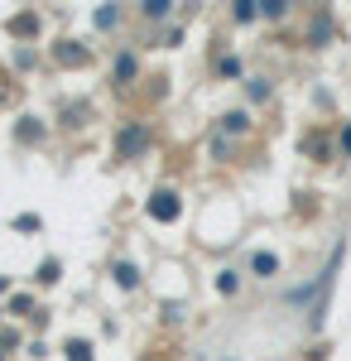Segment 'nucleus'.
<instances>
[{
	"label": "nucleus",
	"instance_id": "1",
	"mask_svg": "<svg viewBox=\"0 0 351 361\" xmlns=\"http://www.w3.org/2000/svg\"><path fill=\"white\" fill-rule=\"evenodd\" d=\"M178 212H183V202H178V193H173V188L149 193V217H154V222H173Z\"/></svg>",
	"mask_w": 351,
	"mask_h": 361
},
{
	"label": "nucleus",
	"instance_id": "2",
	"mask_svg": "<svg viewBox=\"0 0 351 361\" xmlns=\"http://www.w3.org/2000/svg\"><path fill=\"white\" fill-rule=\"evenodd\" d=\"M144 145H149V130H144V126H125V130H121V140H116L121 159H135Z\"/></svg>",
	"mask_w": 351,
	"mask_h": 361
},
{
	"label": "nucleus",
	"instance_id": "3",
	"mask_svg": "<svg viewBox=\"0 0 351 361\" xmlns=\"http://www.w3.org/2000/svg\"><path fill=\"white\" fill-rule=\"evenodd\" d=\"M250 275L255 279H274L279 275V255H274V250H255V255H250Z\"/></svg>",
	"mask_w": 351,
	"mask_h": 361
},
{
	"label": "nucleus",
	"instance_id": "4",
	"mask_svg": "<svg viewBox=\"0 0 351 361\" xmlns=\"http://www.w3.org/2000/svg\"><path fill=\"white\" fill-rule=\"evenodd\" d=\"M116 284H121V289H135L140 284V270L130 265V260H116Z\"/></svg>",
	"mask_w": 351,
	"mask_h": 361
},
{
	"label": "nucleus",
	"instance_id": "5",
	"mask_svg": "<svg viewBox=\"0 0 351 361\" xmlns=\"http://www.w3.org/2000/svg\"><path fill=\"white\" fill-rule=\"evenodd\" d=\"M221 130H231V135H245V130H250V116H245V111H226V116H221Z\"/></svg>",
	"mask_w": 351,
	"mask_h": 361
},
{
	"label": "nucleus",
	"instance_id": "6",
	"mask_svg": "<svg viewBox=\"0 0 351 361\" xmlns=\"http://www.w3.org/2000/svg\"><path fill=\"white\" fill-rule=\"evenodd\" d=\"M58 58H63V63H87V49L73 44V39H63V44H58Z\"/></svg>",
	"mask_w": 351,
	"mask_h": 361
},
{
	"label": "nucleus",
	"instance_id": "7",
	"mask_svg": "<svg viewBox=\"0 0 351 361\" xmlns=\"http://www.w3.org/2000/svg\"><path fill=\"white\" fill-rule=\"evenodd\" d=\"M130 78H135V58H130V54H121V58H116V82L125 87Z\"/></svg>",
	"mask_w": 351,
	"mask_h": 361
},
{
	"label": "nucleus",
	"instance_id": "8",
	"mask_svg": "<svg viewBox=\"0 0 351 361\" xmlns=\"http://www.w3.org/2000/svg\"><path fill=\"white\" fill-rule=\"evenodd\" d=\"M231 15H236L241 25H250V20L260 15V0H236V10H231Z\"/></svg>",
	"mask_w": 351,
	"mask_h": 361
},
{
	"label": "nucleus",
	"instance_id": "9",
	"mask_svg": "<svg viewBox=\"0 0 351 361\" xmlns=\"http://www.w3.org/2000/svg\"><path fill=\"white\" fill-rule=\"evenodd\" d=\"M216 289H221V294H236V289H241V270H221V275H216Z\"/></svg>",
	"mask_w": 351,
	"mask_h": 361
},
{
	"label": "nucleus",
	"instance_id": "10",
	"mask_svg": "<svg viewBox=\"0 0 351 361\" xmlns=\"http://www.w3.org/2000/svg\"><path fill=\"white\" fill-rule=\"evenodd\" d=\"M245 92H250V102H265V97H270V78H250Z\"/></svg>",
	"mask_w": 351,
	"mask_h": 361
},
{
	"label": "nucleus",
	"instance_id": "11",
	"mask_svg": "<svg viewBox=\"0 0 351 361\" xmlns=\"http://www.w3.org/2000/svg\"><path fill=\"white\" fill-rule=\"evenodd\" d=\"M140 10H144V15H149V20H164V15H168V10H173V5H168V0H144V5H140Z\"/></svg>",
	"mask_w": 351,
	"mask_h": 361
},
{
	"label": "nucleus",
	"instance_id": "12",
	"mask_svg": "<svg viewBox=\"0 0 351 361\" xmlns=\"http://www.w3.org/2000/svg\"><path fill=\"white\" fill-rule=\"evenodd\" d=\"M260 15H265V20H284V15H289V5H284V0H265V5H260Z\"/></svg>",
	"mask_w": 351,
	"mask_h": 361
},
{
	"label": "nucleus",
	"instance_id": "13",
	"mask_svg": "<svg viewBox=\"0 0 351 361\" xmlns=\"http://www.w3.org/2000/svg\"><path fill=\"white\" fill-rule=\"evenodd\" d=\"M308 34H313V39H318V44H323L327 34H332V15H318V20H313V29H308Z\"/></svg>",
	"mask_w": 351,
	"mask_h": 361
},
{
	"label": "nucleus",
	"instance_id": "14",
	"mask_svg": "<svg viewBox=\"0 0 351 361\" xmlns=\"http://www.w3.org/2000/svg\"><path fill=\"white\" fill-rule=\"evenodd\" d=\"M68 361H92V347H87V342H68Z\"/></svg>",
	"mask_w": 351,
	"mask_h": 361
},
{
	"label": "nucleus",
	"instance_id": "15",
	"mask_svg": "<svg viewBox=\"0 0 351 361\" xmlns=\"http://www.w3.org/2000/svg\"><path fill=\"white\" fill-rule=\"evenodd\" d=\"M116 20H121V15H116V5H111V10H106V5L97 10V25H101V29H111V25H116Z\"/></svg>",
	"mask_w": 351,
	"mask_h": 361
},
{
	"label": "nucleus",
	"instance_id": "16",
	"mask_svg": "<svg viewBox=\"0 0 351 361\" xmlns=\"http://www.w3.org/2000/svg\"><path fill=\"white\" fill-rule=\"evenodd\" d=\"M221 78H241V58H221Z\"/></svg>",
	"mask_w": 351,
	"mask_h": 361
},
{
	"label": "nucleus",
	"instance_id": "17",
	"mask_svg": "<svg viewBox=\"0 0 351 361\" xmlns=\"http://www.w3.org/2000/svg\"><path fill=\"white\" fill-rule=\"evenodd\" d=\"M39 279H44V284H54V279H58V260H44V270H39Z\"/></svg>",
	"mask_w": 351,
	"mask_h": 361
},
{
	"label": "nucleus",
	"instance_id": "18",
	"mask_svg": "<svg viewBox=\"0 0 351 361\" xmlns=\"http://www.w3.org/2000/svg\"><path fill=\"white\" fill-rule=\"evenodd\" d=\"M337 145H342V154H351V121L342 126V140H337Z\"/></svg>",
	"mask_w": 351,
	"mask_h": 361
},
{
	"label": "nucleus",
	"instance_id": "19",
	"mask_svg": "<svg viewBox=\"0 0 351 361\" xmlns=\"http://www.w3.org/2000/svg\"><path fill=\"white\" fill-rule=\"evenodd\" d=\"M0 289H10V284H5V279H0Z\"/></svg>",
	"mask_w": 351,
	"mask_h": 361
},
{
	"label": "nucleus",
	"instance_id": "20",
	"mask_svg": "<svg viewBox=\"0 0 351 361\" xmlns=\"http://www.w3.org/2000/svg\"><path fill=\"white\" fill-rule=\"evenodd\" d=\"M0 313H5V308H0Z\"/></svg>",
	"mask_w": 351,
	"mask_h": 361
}]
</instances>
